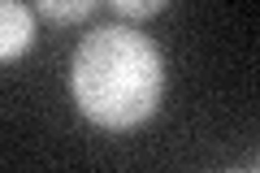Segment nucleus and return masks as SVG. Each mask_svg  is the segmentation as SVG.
<instances>
[{
  "label": "nucleus",
  "instance_id": "nucleus-2",
  "mask_svg": "<svg viewBox=\"0 0 260 173\" xmlns=\"http://www.w3.org/2000/svg\"><path fill=\"white\" fill-rule=\"evenodd\" d=\"M35 44V13L22 0H0V65L26 56Z\"/></svg>",
  "mask_w": 260,
  "mask_h": 173
},
{
  "label": "nucleus",
  "instance_id": "nucleus-1",
  "mask_svg": "<svg viewBox=\"0 0 260 173\" xmlns=\"http://www.w3.org/2000/svg\"><path fill=\"white\" fill-rule=\"evenodd\" d=\"M165 70L148 35L130 26H100L87 35L70 65V91L87 121L100 130H135L160 104Z\"/></svg>",
  "mask_w": 260,
  "mask_h": 173
},
{
  "label": "nucleus",
  "instance_id": "nucleus-4",
  "mask_svg": "<svg viewBox=\"0 0 260 173\" xmlns=\"http://www.w3.org/2000/svg\"><path fill=\"white\" fill-rule=\"evenodd\" d=\"M109 5L121 13V18H135V22H143V18H156V13L165 9L169 0H109Z\"/></svg>",
  "mask_w": 260,
  "mask_h": 173
},
{
  "label": "nucleus",
  "instance_id": "nucleus-3",
  "mask_svg": "<svg viewBox=\"0 0 260 173\" xmlns=\"http://www.w3.org/2000/svg\"><path fill=\"white\" fill-rule=\"evenodd\" d=\"M30 5H35V13L48 18L52 26H74V22H83L100 0H30Z\"/></svg>",
  "mask_w": 260,
  "mask_h": 173
}]
</instances>
